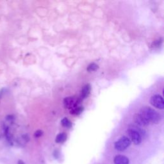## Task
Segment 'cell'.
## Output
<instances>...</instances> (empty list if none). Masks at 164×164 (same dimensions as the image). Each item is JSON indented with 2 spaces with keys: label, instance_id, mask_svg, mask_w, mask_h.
Instances as JSON below:
<instances>
[{
  "label": "cell",
  "instance_id": "1",
  "mask_svg": "<svg viewBox=\"0 0 164 164\" xmlns=\"http://www.w3.org/2000/svg\"><path fill=\"white\" fill-rule=\"evenodd\" d=\"M140 114L142 115L149 123H152L157 124L160 122L162 119L161 115L159 113H158L154 109L149 106L143 107L141 110Z\"/></svg>",
  "mask_w": 164,
  "mask_h": 164
},
{
  "label": "cell",
  "instance_id": "2",
  "mask_svg": "<svg viewBox=\"0 0 164 164\" xmlns=\"http://www.w3.org/2000/svg\"><path fill=\"white\" fill-rule=\"evenodd\" d=\"M131 143V142L128 137L123 136L115 142L114 148L119 151H123L128 148Z\"/></svg>",
  "mask_w": 164,
  "mask_h": 164
},
{
  "label": "cell",
  "instance_id": "3",
  "mask_svg": "<svg viewBox=\"0 0 164 164\" xmlns=\"http://www.w3.org/2000/svg\"><path fill=\"white\" fill-rule=\"evenodd\" d=\"M127 134L128 135V138L135 145H138L142 142V136L140 135V133L137 131L135 130L130 128L127 130Z\"/></svg>",
  "mask_w": 164,
  "mask_h": 164
},
{
  "label": "cell",
  "instance_id": "4",
  "mask_svg": "<svg viewBox=\"0 0 164 164\" xmlns=\"http://www.w3.org/2000/svg\"><path fill=\"white\" fill-rule=\"evenodd\" d=\"M151 104L153 106L162 110L164 107V102L162 96L159 94H155L151 98Z\"/></svg>",
  "mask_w": 164,
  "mask_h": 164
},
{
  "label": "cell",
  "instance_id": "5",
  "mask_svg": "<svg viewBox=\"0 0 164 164\" xmlns=\"http://www.w3.org/2000/svg\"><path fill=\"white\" fill-rule=\"evenodd\" d=\"M133 119H134L135 123L140 126H146L149 124L148 121L140 113L135 114L134 115V117H133Z\"/></svg>",
  "mask_w": 164,
  "mask_h": 164
},
{
  "label": "cell",
  "instance_id": "6",
  "mask_svg": "<svg viewBox=\"0 0 164 164\" xmlns=\"http://www.w3.org/2000/svg\"><path fill=\"white\" fill-rule=\"evenodd\" d=\"M114 164H130V160L123 155H117L113 159Z\"/></svg>",
  "mask_w": 164,
  "mask_h": 164
},
{
  "label": "cell",
  "instance_id": "7",
  "mask_svg": "<svg viewBox=\"0 0 164 164\" xmlns=\"http://www.w3.org/2000/svg\"><path fill=\"white\" fill-rule=\"evenodd\" d=\"M90 85H86L85 86H84L83 89L82 90V98H86L89 95L90 92Z\"/></svg>",
  "mask_w": 164,
  "mask_h": 164
},
{
  "label": "cell",
  "instance_id": "8",
  "mask_svg": "<svg viewBox=\"0 0 164 164\" xmlns=\"http://www.w3.org/2000/svg\"><path fill=\"white\" fill-rule=\"evenodd\" d=\"M67 140V135L65 133H60L57 136L55 142L57 143H63Z\"/></svg>",
  "mask_w": 164,
  "mask_h": 164
},
{
  "label": "cell",
  "instance_id": "9",
  "mask_svg": "<svg viewBox=\"0 0 164 164\" xmlns=\"http://www.w3.org/2000/svg\"><path fill=\"white\" fill-rule=\"evenodd\" d=\"M61 124L64 127H68V128H70V127H72V123L68 118H66V117L64 118L61 120Z\"/></svg>",
  "mask_w": 164,
  "mask_h": 164
},
{
  "label": "cell",
  "instance_id": "10",
  "mask_svg": "<svg viewBox=\"0 0 164 164\" xmlns=\"http://www.w3.org/2000/svg\"><path fill=\"white\" fill-rule=\"evenodd\" d=\"M98 69V65L96 64L95 63H92L90 64L87 68V71H89V72H91V71H96L97 69Z\"/></svg>",
  "mask_w": 164,
  "mask_h": 164
},
{
  "label": "cell",
  "instance_id": "11",
  "mask_svg": "<svg viewBox=\"0 0 164 164\" xmlns=\"http://www.w3.org/2000/svg\"><path fill=\"white\" fill-rule=\"evenodd\" d=\"M42 135H43V131H42V130H37V131H35V134H34V137L36 138H38V137H41Z\"/></svg>",
  "mask_w": 164,
  "mask_h": 164
},
{
  "label": "cell",
  "instance_id": "12",
  "mask_svg": "<svg viewBox=\"0 0 164 164\" xmlns=\"http://www.w3.org/2000/svg\"><path fill=\"white\" fill-rule=\"evenodd\" d=\"M83 107H78L77 108H76L75 110H74L73 111H72V112L73 113H75V114H79V113H80L82 112V111L83 110Z\"/></svg>",
  "mask_w": 164,
  "mask_h": 164
},
{
  "label": "cell",
  "instance_id": "13",
  "mask_svg": "<svg viewBox=\"0 0 164 164\" xmlns=\"http://www.w3.org/2000/svg\"><path fill=\"white\" fill-rule=\"evenodd\" d=\"M54 158H55V159H58V158L60 156V153H59V151L58 150H55L54 152V154H53Z\"/></svg>",
  "mask_w": 164,
  "mask_h": 164
},
{
  "label": "cell",
  "instance_id": "14",
  "mask_svg": "<svg viewBox=\"0 0 164 164\" xmlns=\"http://www.w3.org/2000/svg\"><path fill=\"white\" fill-rule=\"evenodd\" d=\"M17 164H25V162H24L23 160H18Z\"/></svg>",
  "mask_w": 164,
  "mask_h": 164
}]
</instances>
